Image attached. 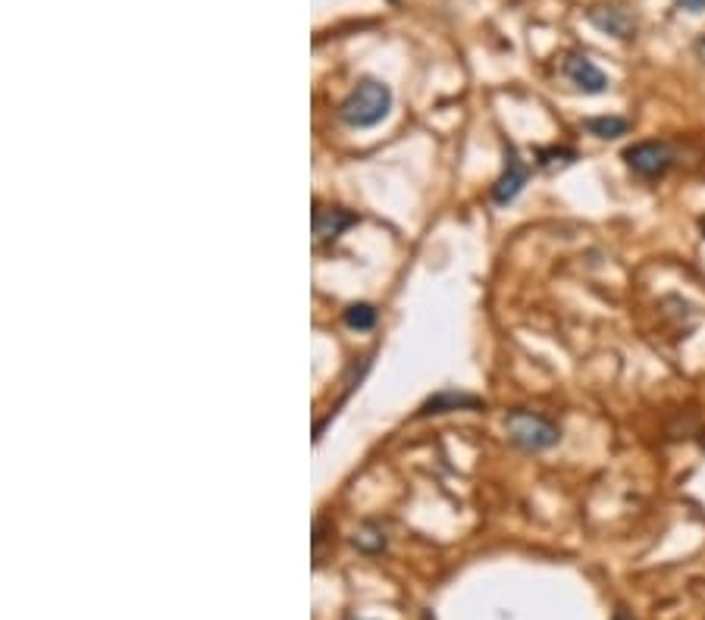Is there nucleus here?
Returning <instances> with one entry per match:
<instances>
[{
  "instance_id": "obj_15",
  "label": "nucleus",
  "mask_w": 705,
  "mask_h": 620,
  "mask_svg": "<svg viewBox=\"0 0 705 620\" xmlns=\"http://www.w3.org/2000/svg\"><path fill=\"white\" fill-rule=\"evenodd\" d=\"M702 232H705V220H702Z\"/></svg>"
},
{
  "instance_id": "obj_12",
  "label": "nucleus",
  "mask_w": 705,
  "mask_h": 620,
  "mask_svg": "<svg viewBox=\"0 0 705 620\" xmlns=\"http://www.w3.org/2000/svg\"><path fill=\"white\" fill-rule=\"evenodd\" d=\"M680 7L684 10H690V13H702L705 10V0H677Z\"/></svg>"
},
{
  "instance_id": "obj_3",
  "label": "nucleus",
  "mask_w": 705,
  "mask_h": 620,
  "mask_svg": "<svg viewBox=\"0 0 705 620\" xmlns=\"http://www.w3.org/2000/svg\"><path fill=\"white\" fill-rule=\"evenodd\" d=\"M624 160L633 173H640L646 179H658V176H665L671 170V163H674V148L668 145V141H637L633 148L624 151Z\"/></svg>"
},
{
  "instance_id": "obj_10",
  "label": "nucleus",
  "mask_w": 705,
  "mask_h": 620,
  "mask_svg": "<svg viewBox=\"0 0 705 620\" xmlns=\"http://www.w3.org/2000/svg\"><path fill=\"white\" fill-rule=\"evenodd\" d=\"M345 326L348 329H358V332H367L376 326V307L373 304H351L345 310Z\"/></svg>"
},
{
  "instance_id": "obj_5",
  "label": "nucleus",
  "mask_w": 705,
  "mask_h": 620,
  "mask_svg": "<svg viewBox=\"0 0 705 620\" xmlns=\"http://www.w3.org/2000/svg\"><path fill=\"white\" fill-rule=\"evenodd\" d=\"M527 176H530V170L524 166V160H517V154L511 151L508 170L502 173L496 188H492V201H496V204H511L517 195H521V188L527 185Z\"/></svg>"
},
{
  "instance_id": "obj_1",
  "label": "nucleus",
  "mask_w": 705,
  "mask_h": 620,
  "mask_svg": "<svg viewBox=\"0 0 705 620\" xmlns=\"http://www.w3.org/2000/svg\"><path fill=\"white\" fill-rule=\"evenodd\" d=\"M392 110V91L386 82L376 79H364L358 82V88H351V94L342 101L339 116L342 123L355 126V129H370L376 123H383Z\"/></svg>"
},
{
  "instance_id": "obj_8",
  "label": "nucleus",
  "mask_w": 705,
  "mask_h": 620,
  "mask_svg": "<svg viewBox=\"0 0 705 620\" xmlns=\"http://www.w3.org/2000/svg\"><path fill=\"white\" fill-rule=\"evenodd\" d=\"M477 404H480L477 395L445 389V392L433 395L427 404H423V414H449V411H461V408H477Z\"/></svg>"
},
{
  "instance_id": "obj_11",
  "label": "nucleus",
  "mask_w": 705,
  "mask_h": 620,
  "mask_svg": "<svg viewBox=\"0 0 705 620\" xmlns=\"http://www.w3.org/2000/svg\"><path fill=\"white\" fill-rule=\"evenodd\" d=\"M577 160V151L571 148H552V151H539V166H546V170H555V166H568Z\"/></svg>"
},
{
  "instance_id": "obj_4",
  "label": "nucleus",
  "mask_w": 705,
  "mask_h": 620,
  "mask_svg": "<svg viewBox=\"0 0 705 620\" xmlns=\"http://www.w3.org/2000/svg\"><path fill=\"white\" fill-rule=\"evenodd\" d=\"M561 69L571 79V85H577L583 94H602L608 88V76L586 54H568Z\"/></svg>"
},
{
  "instance_id": "obj_13",
  "label": "nucleus",
  "mask_w": 705,
  "mask_h": 620,
  "mask_svg": "<svg viewBox=\"0 0 705 620\" xmlns=\"http://www.w3.org/2000/svg\"><path fill=\"white\" fill-rule=\"evenodd\" d=\"M696 51H699V57H702V60H705V38H702V41H699V44H696Z\"/></svg>"
},
{
  "instance_id": "obj_9",
  "label": "nucleus",
  "mask_w": 705,
  "mask_h": 620,
  "mask_svg": "<svg viewBox=\"0 0 705 620\" xmlns=\"http://www.w3.org/2000/svg\"><path fill=\"white\" fill-rule=\"evenodd\" d=\"M583 129L596 138H621V135H627L630 123L624 116H593V119H586Z\"/></svg>"
},
{
  "instance_id": "obj_14",
  "label": "nucleus",
  "mask_w": 705,
  "mask_h": 620,
  "mask_svg": "<svg viewBox=\"0 0 705 620\" xmlns=\"http://www.w3.org/2000/svg\"><path fill=\"white\" fill-rule=\"evenodd\" d=\"M615 620H633V617H630V614H624V611H618V614H615Z\"/></svg>"
},
{
  "instance_id": "obj_7",
  "label": "nucleus",
  "mask_w": 705,
  "mask_h": 620,
  "mask_svg": "<svg viewBox=\"0 0 705 620\" xmlns=\"http://www.w3.org/2000/svg\"><path fill=\"white\" fill-rule=\"evenodd\" d=\"M590 19L596 22V26L608 35H618V38H633V32H637V22H633L624 10L618 7H599L590 13Z\"/></svg>"
},
{
  "instance_id": "obj_6",
  "label": "nucleus",
  "mask_w": 705,
  "mask_h": 620,
  "mask_svg": "<svg viewBox=\"0 0 705 620\" xmlns=\"http://www.w3.org/2000/svg\"><path fill=\"white\" fill-rule=\"evenodd\" d=\"M355 223H358L355 213H348L342 207H317L314 210V235L317 238H336Z\"/></svg>"
},
{
  "instance_id": "obj_2",
  "label": "nucleus",
  "mask_w": 705,
  "mask_h": 620,
  "mask_svg": "<svg viewBox=\"0 0 705 620\" xmlns=\"http://www.w3.org/2000/svg\"><path fill=\"white\" fill-rule=\"evenodd\" d=\"M505 429H508V439L524 451H546L558 445L561 439L558 426L552 420L530 414V411H511L505 417Z\"/></svg>"
}]
</instances>
